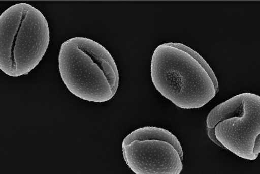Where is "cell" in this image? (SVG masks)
Returning <instances> with one entry per match:
<instances>
[{
    "label": "cell",
    "instance_id": "5b68a950",
    "mask_svg": "<svg viewBox=\"0 0 260 174\" xmlns=\"http://www.w3.org/2000/svg\"><path fill=\"white\" fill-rule=\"evenodd\" d=\"M122 150L126 164L135 174H180L183 169L180 142L162 128L135 130L123 139Z\"/></svg>",
    "mask_w": 260,
    "mask_h": 174
},
{
    "label": "cell",
    "instance_id": "7a4b0ae2",
    "mask_svg": "<svg viewBox=\"0 0 260 174\" xmlns=\"http://www.w3.org/2000/svg\"><path fill=\"white\" fill-rule=\"evenodd\" d=\"M58 67L67 89L83 100L106 102L118 89L119 73L114 59L105 47L89 38L75 37L64 42Z\"/></svg>",
    "mask_w": 260,
    "mask_h": 174
},
{
    "label": "cell",
    "instance_id": "6da1fadb",
    "mask_svg": "<svg viewBox=\"0 0 260 174\" xmlns=\"http://www.w3.org/2000/svg\"><path fill=\"white\" fill-rule=\"evenodd\" d=\"M151 77L156 89L182 109L203 107L218 91V83L207 62L180 43L158 46L151 61Z\"/></svg>",
    "mask_w": 260,
    "mask_h": 174
},
{
    "label": "cell",
    "instance_id": "3957f363",
    "mask_svg": "<svg viewBox=\"0 0 260 174\" xmlns=\"http://www.w3.org/2000/svg\"><path fill=\"white\" fill-rule=\"evenodd\" d=\"M49 40L48 22L40 10L26 3L9 7L0 15V70L14 77L28 74Z\"/></svg>",
    "mask_w": 260,
    "mask_h": 174
},
{
    "label": "cell",
    "instance_id": "277c9868",
    "mask_svg": "<svg viewBox=\"0 0 260 174\" xmlns=\"http://www.w3.org/2000/svg\"><path fill=\"white\" fill-rule=\"evenodd\" d=\"M207 134L215 144L253 160L260 152V97L243 93L215 106L206 119Z\"/></svg>",
    "mask_w": 260,
    "mask_h": 174
}]
</instances>
